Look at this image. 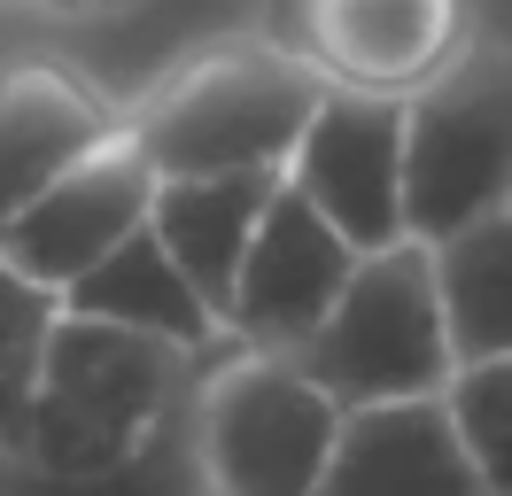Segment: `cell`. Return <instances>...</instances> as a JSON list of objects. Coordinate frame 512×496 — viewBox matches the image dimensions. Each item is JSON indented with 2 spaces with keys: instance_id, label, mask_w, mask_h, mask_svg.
<instances>
[{
  "instance_id": "cell-1",
  "label": "cell",
  "mask_w": 512,
  "mask_h": 496,
  "mask_svg": "<svg viewBox=\"0 0 512 496\" xmlns=\"http://www.w3.org/2000/svg\"><path fill=\"white\" fill-rule=\"evenodd\" d=\"M326 78L295 62L272 31H225L194 55L156 70L148 86L117 101L132 148L171 171H280L303 117L319 109Z\"/></svg>"
},
{
  "instance_id": "cell-2",
  "label": "cell",
  "mask_w": 512,
  "mask_h": 496,
  "mask_svg": "<svg viewBox=\"0 0 512 496\" xmlns=\"http://www.w3.org/2000/svg\"><path fill=\"white\" fill-rule=\"evenodd\" d=\"M187 349L94 318V310H55L47 357H39V396L24 427V465L47 481H117L140 465L187 388Z\"/></svg>"
},
{
  "instance_id": "cell-3",
  "label": "cell",
  "mask_w": 512,
  "mask_h": 496,
  "mask_svg": "<svg viewBox=\"0 0 512 496\" xmlns=\"http://www.w3.org/2000/svg\"><path fill=\"white\" fill-rule=\"evenodd\" d=\"M342 427V396L295 349L233 341L218 365L194 372L187 434L194 473L218 496H311Z\"/></svg>"
},
{
  "instance_id": "cell-4",
  "label": "cell",
  "mask_w": 512,
  "mask_h": 496,
  "mask_svg": "<svg viewBox=\"0 0 512 496\" xmlns=\"http://www.w3.org/2000/svg\"><path fill=\"white\" fill-rule=\"evenodd\" d=\"M295 357L319 372V388H334L342 403L435 396L450 372H458L435 241L396 233L381 248H357L342 295L326 303V318L311 334L295 341Z\"/></svg>"
},
{
  "instance_id": "cell-5",
  "label": "cell",
  "mask_w": 512,
  "mask_h": 496,
  "mask_svg": "<svg viewBox=\"0 0 512 496\" xmlns=\"http://www.w3.org/2000/svg\"><path fill=\"white\" fill-rule=\"evenodd\" d=\"M512 194V62L474 55L404 101V233L450 241Z\"/></svg>"
},
{
  "instance_id": "cell-6",
  "label": "cell",
  "mask_w": 512,
  "mask_h": 496,
  "mask_svg": "<svg viewBox=\"0 0 512 496\" xmlns=\"http://www.w3.org/2000/svg\"><path fill=\"white\" fill-rule=\"evenodd\" d=\"M256 31H272L326 86L412 101L481 47V0H264Z\"/></svg>"
},
{
  "instance_id": "cell-7",
  "label": "cell",
  "mask_w": 512,
  "mask_h": 496,
  "mask_svg": "<svg viewBox=\"0 0 512 496\" xmlns=\"http://www.w3.org/2000/svg\"><path fill=\"white\" fill-rule=\"evenodd\" d=\"M148 194H156V163L132 148L125 117H117L109 140H94L78 163H63L39 186L24 210L0 217V264L63 295L70 279L86 264H101L132 225H148Z\"/></svg>"
},
{
  "instance_id": "cell-8",
  "label": "cell",
  "mask_w": 512,
  "mask_h": 496,
  "mask_svg": "<svg viewBox=\"0 0 512 496\" xmlns=\"http://www.w3.org/2000/svg\"><path fill=\"white\" fill-rule=\"evenodd\" d=\"M288 186L311 194L357 248L404 233V101L396 93L326 86L288 148Z\"/></svg>"
},
{
  "instance_id": "cell-9",
  "label": "cell",
  "mask_w": 512,
  "mask_h": 496,
  "mask_svg": "<svg viewBox=\"0 0 512 496\" xmlns=\"http://www.w3.org/2000/svg\"><path fill=\"white\" fill-rule=\"evenodd\" d=\"M357 264V241L334 217L295 194L288 171L272 186V202L256 217L249 248H241V272L225 295V341H256V349H295L326 318V303L342 295V279Z\"/></svg>"
},
{
  "instance_id": "cell-10",
  "label": "cell",
  "mask_w": 512,
  "mask_h": 496,
  "mask_svg": "<svg viewBox=\"0 0 512 496\" xmlns=\"http://www.w3.org/2000/svg\"><path fill=\"white\" fill-rule=\"evenodd\" d=\"M326 496H474V450L458 434L450 396H381V403H342V427L319 473Z\"/></svg>"
},
{
  "instance_id": "cell-11",
  "label": "cell",
  "mask_w": 512,
  "mask_h": 496,
  "mask_svg": "<svg viewBox=\"0 0 512 496\" xmlns=\"http://www.w3.org/2000/svg\"><path fill=\"white\" fill-rule=\"evenodd\" d=\"M117 132V101L70 62H0V217L24 210L63 163Z\"/></svg>"
},
{
  "instance_id": "cell-12",
  "label": "cell",
  "mask_w": 512,
  "mask_h": 496,
  "mask_svg": "<svg viewBox=\"0 0 512 496\" xmlns=\"http://www.w3.org/2000/svg\"><path fill=\"white\" fill-rule=\"evenodd\" d=\"M63 310H94V318L140 326V334L171 341V349H187V357H210L225 341V318L202 303V287L179 272V256L156 241V225H132L101 264H86V272L63 287Z\"/></svg>"
},
{
  "instance_id": "cell-13",
  "label": "cell",
  "mask_w": 512,
  "mask_h": 496,
  "mask_svg": "<svg viewBox=\"0 0 512 496\" xmlns=\"http://www.w3.org/2000/svg\"><path fill=\"white\" fill-rule=\"evenodd\" d=\"M272 186H280V171H171V179H156V194H148L156 241L179 256V272L202 287V303L218 310V318H225L241 248H249Z\"/></svg>"
},
{
  "instance_id": "cell-14",
  "label": "cell",
  "mask_w": 512,
  "mask_h": 496,
  "mask_svg": "<svg viewBox=\"0 0 512 496\" xmlns=\"http://www.w3.org/2000/svg\"><path fill=\"white\" fill-rule=\"evenodd\" d=\"M443 264V318L458 357H497L512 349V210H489L481 225L435 241Z\"/></svg>"
},
{
  "instance_id": "cell-15",
  "label": "cell",
  "mask_w": 512,
  "mask_h": 496,
  "mask_svg": "<svg viewBox=\"0 0 512 496\" xmlns=\"http://www.w3.org/2000/svg\"><path fill=\"white\" fill-rule=\"evenodd\" d=\"M55 310H63L55 287H39V279L0 264V458H24V427H32L39 357H47Z\"/></svg>"
},
{
  "instance_id": "cell-16",
  "label": "cell",
  "mask_w": 512,
  "mask_h": 496,
  "mask_svg": "<svg viewBox=\"0 0 512 496\" xmlns=\"http://www.w3.org/2000/svg\"><path fill=\"white\" fill-rule=\"evenodd\" d=\"M450 411H458V434L474 450L481 489L512 496V349L497 357H458V372L443 380Z\"/></svg>"
},
{
  "instance_id": "cell-17",
  "label": "cell",
  "mask_w": 512,
  "mask_h": 496,
  "mask_svg": "<svg viewBox=\"0 0 512 496\" xmlns=\"http://www.w3.org/2000/svg\"><path fill=\"white\" fill-rule=\"evenodd\" d=\"M24 8H39V16H70V24H86V16H117V8H132V0H24Z\"/></svg>"
},
{
  "instance_id": "cell-18",
  "label": "cell",
  "mask_w": 512,
  "mask_h": 496,
  "mask_svg": "<svg viewBox=\"0 0 512 496\" xmlns=\"http://www.w3.org/2000/svg\"><path fill=\"white\" fill-rule=\"evenodd\" d=\"M505 210H512V194H505Z\"/></svg>"
}]
</instances>
